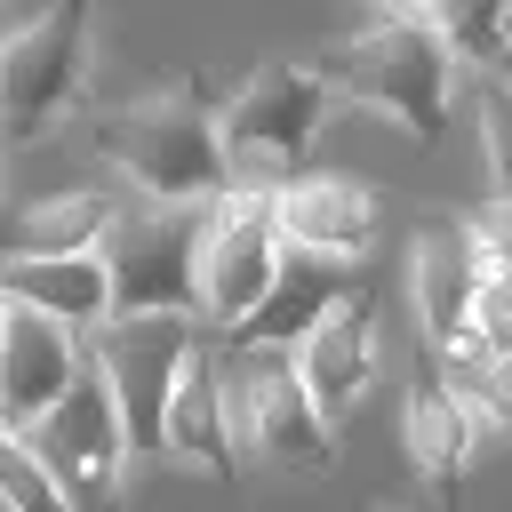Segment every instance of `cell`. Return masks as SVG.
<instances>
[{"mask_svg": "<svg viewBox=\"0 0 512 512\" xmlns=\"http://www.w3.org/2000/svg\"><path fill=\"white\" fill-rule=\"evenodd\" d=\"M96 152L144 192V200H184V208H216L232 192L224 168V136H216V104L192 80L144 88L112 112H96Z\"/></svg>", "mask_w": 512, "mask_h": 512, "instance_id": "6da1fadb", "label": "cell"}, {"mask_svg": "<svg viewBox=\"0 0 512 512\" xmlns=\"http://www.w3.org/2000/svg\"><path fill=\"white\" fill-rule=\"evenodd\" d=\"M320 80H328V96H352V104L400 120L408 144H424V152L448 136L456 56H448L424 24H408V16H400V24H368V32H352L344 48H328Z\"/></svg>", "mask_w": 512, "mask_h": 512, "instance_id": "7a4b0ae2", "label": "cell"}, {"mask_svg": "<svg viewBox=\"0 0 512 512\" xmlns=\"http://www.w3.org/2000/svg\"><path fill=\"white\" fill-rule=\"evenodd\" d=\"M328 120V80L312 64H256V80H240L216 104V136H224V168L240 192H280L312 168Z\"/></svg>", "mask_w": 512, "mask_h": 512, "instance_id": "3957f363", "label": "cell"}, {"mask_svg": "<svg viewBox=\"0 0 512 512\" xmlns=\"http://www.w3.org/2000/svg\"><path fill=\"white\" fill-rule=\"evenodd\" d=\"M88 56H96V16H88V0H48V8H32L24 24H8V48H0V136H8V144L48 136V128L80 104Z\"/></svg>", "mask_w": 512, "mask_h": 512, "instance_id": "277c9868", "label": "cell"}, {"mask_svg": "<svg viewBox=\"0 0 512 512\" xmlns=\"http://www.w3.org/2000/svg\"><path fill=\"white\" fill-rule=\"evenodd\" d=\"M200 240H208V208H184V200H136V208H120V224L104 240L112 320H136V312H184V320H200Z\"/></svg>", "mask_w": 512, "mask_h": 512, "instance_id": "5b68a950", "label": "cell"}, {"mask_svg": "<svg viewBox=\"0 0 512 512\" xmlns=\"http://www.w3.org/2000/svg\"><path fill=\"white\" fill-rule=\"evenodd\" d=\"M224 408H232L240 464H280V472H328L336 464V432L304 400L288 352L224 344Z\"/></svg>", "mask_w": 512, "mask_h": 512, "instance_id": "8992f818", "label": "cell"}, {"mask_svg": "<svg viewBox=\"0 0 512 512\" xmlns=\"http://www.w3.org/2000/svg\"><path fill=\"white\" fill-rule=\"evenodd\" d=\"M24 448L48 464V480H56L80 512H104V504L120 496V472L136 464V448H128V432H120V408H112V384H104L96 352H88L80 384L24 432Z\"/></svg>", "mask_w": 512, "mask_h": 512, "instance_id": "52a82bcc", "label": "cell"}, {"mask_svg": "<svg viewBox=\"0 0 512 512\" xmlns=\"http://www.w3.org/2000/svg\"><path fill=\"white\" fill-rule=\"evenodd\" d=\"M192 344H200V328H192L184 312H136V320H104V328L88 336V352H96V368H104V384H112V408H120V432H128L136 456L160 448L168 392H176Z\"/></svg>", "mask_w": 512, "mask_h": 512, "instance_id": "ba28073f", "label": "cell"}, {"mask_svg": "<svg viewBox=\"0 0 512 512\" xmlns=\"http://www.w3.org/2000/svg\"><path fill=\"white\" fill-rule=\"evenodd\" d=\"M280 272V232H272V192H224L208 208V240H200V320L240 336L248 312L264 304Z\"/></svg>", "mask_w": 512, "mask_h": 512, "instance_id": "9c48e42d", "label": "cell"}, {"mask_svg": "<svg viewBox=\"0 0 512 512\" xmlns=\"http://www.w3.org/2000/svg\"><path fill=\"white\" fill-rule=\"evenodd\" d=\"M88 368V336H72L64 320H40V312H8V336H0V424L8 432H32Z\"/></svg>", "mask_w": 512, "mask_h": 512, "instance_id": "30bf717a", "label": "cell"}, {"mask_svg": "<svg viewBox=\"0 0 512 512\" xmlns=\"http://www.w3.org/2000/svg\"><path fill=\"white\" fill-rule=\"evenodd\" d=\"M296 384H304V400L320 408V424L336 432L352 408H360V392H368V376H376V288H352L296 352Z\"/></svg>", "mask_w": 512, "mask_h": 512, "instance_id": "8fae6325", "label": "cell"}, {"mask_svg": "<svg viewBox=\"0 0 512 512\" xmlns=\"http://www.w3.org/2000/svg\"><path fill=\"white\" fill-rule=\"evenodd\" d=\"M272 232H280V248L352 264V256H368V240H376V192H368L360 176L304 168L296 184L272 192Z\"/></svg>", "mask_w": 512, "mask_h": 512, "instance_id": "7c38bea8", "label": "cell"}, {"mask_svg": "<svg viewBox=\"0 0 512 512\" xmlns=\"http://www.w3.org/2000/svg\"><path fill=\"white\" fill-rule=\"evenodd\" d=\"M160 448L208 480H240V440H232V408H224V344H192L176 392H168V424H160Z\"/></svg>", "mask_w": 512, "mask_h": 512, "instance_id": "4fadbf2b", "label": "cell"}, {"mask_svg": "<svg viewBox=\"0 0 512 512\" xmlns=\"http://www.w3.org/2000/svg\"><path fill=\"white\" fill-rule=\"evenodd\" d=\"M360 280H352V264H336V256H304V248H280V272H272V288H264V304L248 312V328L232 336V344H264V352H296L344 296H352Z\"/></svg>", "mask_w": 512, "mask_h": 512, "instance_id": "5bb4252c", "label": "cell"}, {"mask_svg": "<svg viewBox=\"0 0 512 512\" xmlns=\"http://www.w3.org/2000/svg\"><path fill=\"white\" fill-rule=\"evenodd\" d=\"M0 296L40 312V320H64L72 336H96L112 320V272L104 256H8L0 264Z\"/></svg>", "mask_w": 512, "mask_h": 512, "instance_id": "9a60e30c", "label": "cell"}, {"mask_svg": "<svg viewBox=\"0 0 512 512\" xmlns=\"http://www.w3.org/2000/svg\"><path fill=\"white\" fill-rule=\"evenodd\" d=\"M472 288H480V264L464 248V232L448 224H424L416 248H408V296H416V320H424V344L432 352H456L472 336Z\"/></svg>", "mask_w": 512, "mask_h": 512, "instance_id": "2e32d148", "label": "cell"}, {"mask_svg": "<svg viewBox=\"0 0 512 512\" xmlns=\"http://www.w3.org/2000/svg\"><path fill=\"white\" fill-rule=\"evenodd\" d=\"M400 440H408L416 472H424L440 496L464 488V472H472V408L456 400V384L440 376V360H416L408 408H400Z\"/></svg>", "mask_w": 512, "mask_h": 512, "instance_id": "e0dca14e", "label": "cell"}, {"mask_svg": "<svg viewBox=\"0 0 512 512\" xmlns=\"http://www.w3.org/2000/svg\"><path fill=\"white\" fill-rule=\"evenodd\" d=\"M120 224V200L112 192H40L24 208H0V264L8 256H104Z\"/></svg>", "mask_w": 512, "mask_h": 512, "instance_id": "ac0fdd59", "label": "cell"}, {"mask_svg": "<svg viewBox=\"0 0 512 512\" xmlns=\"http://www.w3.org/2000/svg\"><path fill=\"white\" fill-rule=\"evenodd\" d=\"M408 24H424L456 64H488L512 48V0H408Z\"/></svg>", "mask_w": 512, "mask_h": 512, "instance_id": "d6986e66", "label": "cell"}, {"mask_svg": "<svg viewBox=\"0 0 512 512\" xmlns=\"http://www.w3.org/2000/svg\"><path fill=\"white\" fill-rule=\"evenodd\" d=\"M448 368V384H456V400L472 408V416H488L496 432H512V360H488V352H472V344H456V352H440Z\"/></svg>", "mask_w": 512, "mask_h": 512, "instance_id": "ffe728a7", "label": "cell"}, {"mask_svg": "<svg viewBox=\"0 0 512 512\" xmlns=\"http://www.w3.org/2000/svg\"><path fill=\"white\" fill-rule=\"evenodd\" d=\"M0 512H80L48 480V464L24 448V432H8V424H0Z\"/></svg>", "mask_w": 512, "mask_h": 512, "instance_id": "44dd1931", "label": "cell"}, {"mask_svg": "<svg viewBox=\"0 0 512 512\" xmlns=\"http://www.w3.org/2000/svg\"><path fill=\"white\" fill-rule=\"evenodd\" d=\"M464 248H472V264L480 272H496V280H512V200H480V208H464Z\"/></svg>", "mask_w": 512, "mask_h": 512, "instance_id": "7402d4cb", "label": "cell"}, {"mask_svg": "<svg viewBox=\"0 0 512 512\" xmlns=\"http://www.w3.org/2000/svg\"><path fill=\"white\" fill-rule=\"evenodd\" d=\"M464 344L488 352V360H512V280L480 272V288H472V336Z\"/></svg>", "mask_w": 512, "mask_h": 512, "instance_id": "603a6c76", "label": "cell"}, {"mask_svg": "<svg viewBox=\"0 0 512 512\" xmlns=\"http://www.w3.org/2000/svg\"><path fill=\"white\" fill-rule=\"evenodd\" d=\"M480 152H488V200H512V96L496 80L480 96Z\"/></svg>", "mask_w": 512, "mask_h": 512, "instance_id": "cb8c5ba5", "label": "cell"}, {"mask_svg": "<svg viewBox=\"0 0 512 512\" xmlns=\"http://www.w3.org/2000/svg\"><path fill=\"white\" fill-rule=\"evenodd\" d=\"M368 8H376V24H400L408 16V0H368Z\"/></svg>", "mask_w": 512, "mask_h": 512, "instance_id": "d4e9b609", "label": "cell"}, {"mask_svg": "<svg viewBox=\"0 0 512 512\" xmlns=\"http://www.w3.org/2000/svg\"><path fill=\"white\" fill-rule=\"evenodd\" d=\"M496 88H504V96H512V48H504V56H496Z\"/></svg>", "mask_w": 512, "mask_h": 512, "instance_id": "484cf974", "label": "cell"}, {"mask_svg": "<svg viewBox=\"0 0 512 512\" xmlns=\"http://www.w3.org/2000/svg\"><path fill=\"white\" fill-rule=\"evenodd\" d=\"M368 512H440V504H368Z\"/></svg>", "mask_w": 512, "mask_h": 512, "instance_id": "4316f807", "label": "cell"}, {"mask_svg": "<svg viewBox=\"0 0 512 512\" xmlns=\"http://www.w3.org/2000/svg\"><path fill=\"white\" fill-rule=\"evenodd\" d=\"M8 312H16V304H8V296H0V336H8Z\"/></svg>", "mask_w": 512, "mask_h": 512, "instance_id": "83f0119b", "label": "cell"}, {"mask_svg": "<svg viewBox=\"0 0 512 512\" xmlns=\"http://www.w3.org/2000/svg\"><path fill=\"white\" fill-rule=\"evenodd\" d=\"M0 48H8V8H0Z\"/></svg>", "mask_w": 512, "mask_h": 512, "instance_id": "f1b7e54d", "label": "cell"}, {"mask_svg": "<svg viewBox=\"0 0 512 512\" xmlns=\"http://www.w3.org/2000/svg\"><path fill=\"white\" fill-rule=\"evenodd\" d=\"M0 192H8V176H0Z\"/></svg>", "mask_w": 512, "mask_h": 512, "instance_id": "f546056e", "label": "cell"}]
</instances>
